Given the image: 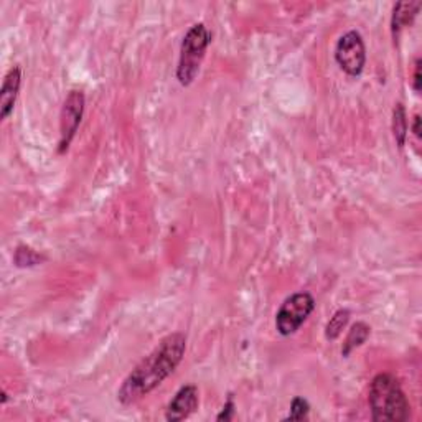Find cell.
Segmentation results:
<instances>
[{
	"label": "cell",
	"mask_w": 422,
	"mask_h": 422,
	"mask_svg": "<svg viewBox=\"0 0 422 422\" xmlns=\"http://www.w3.org/2000/svg\"><path fill=\"white\" fill-rule=\"evenodd\" d=\"M187 350V336L172 334L165 336L154 352L147 354L124 380L118 391V399L124 406H131L147 396L177 370Z\"/></svg>",
	"instance_id": "cell-1"
},
{
	"label": "cell",
	"mask_w": 422,
	"mask_h": 422,
	"mask_svg": "<svg viewBox=\"0 0 422 422\" xmlns=\"http://www.w3.org/2000/svg\"><path fill=\"white\" fill-rule=\"evenodd\" d=\"M368 403L371 419L376 422H404L411 416V404L406 393L396 376L389 373H380L373 378Z\"/></svg>",
	"instance_id": "cell-2"
},
{
	"label": "cell",
	"mask_w": 422,
	"mask_h": 422,
	"mask_svg": "<svg viewBox=\"0 0 422 422\" xmlns=\"http://www.w3.org/2000/svg\"><path fill=\"white\" fill-rule=\"evenodd\" d=\"M210 42L211 33L205 24H195L187 31L180 47V60L177 66V79L182 86H190L195 81Z\"/></svg>",
	"instance_id": "cell-3"
},
{
	"label": "cell",
	"mask_w": 422,
	"mask_h": 422,
	"mask_svg": "<svg viewBox=\"0 0 422 422\" xmlns=\"http://www.w3.org/2000/svg\"><path fill=\"white\" fill-rule=\"evenodd\" d=\"M315 311V299L308 292H297L284 300L276 315V330L282 336H290L304 325Z\"/></svg>",
	"instance_id": "cell-4"
},
{
	"label": "cell",
	"mask_w": 422,
	"mask_h": 422,
	"mask_svg": "<svg viewBox=\"0 0 422 422\" xmlns=\"http://www.w3.org/2000/svg\"><path fill=\"white\" fill-rule=\"evenodd\" d=\"M335 61L350 76L363 73L366 65V48L358 31L350 30L340 37L335 47Z\"/></svg>",
	"instance_id": "cell-5"
},
{
	"label": "cell",
	"mask_w": 422,
	"mask_h": 422,
	"mask_svg": "<svg viewBox=\"0 0 422 422\" xmlns=\"http://www.w3.org/2000/svg\"><path fill=\"white\" fill-rule=\"evenodd\" d=\"M84 93L73 89L68 93L65 102H63L60 114V143H58V152L65 154L68 150L71 141H73L78 127L83 119L84 112Z\"/></svg>",
	"instance_id": "cell-6"
},
{
	"label": "cell",
	"mask_w": 422,
	"mask_h": 422,
	"mask_svg": "<svg viewBox=\"0 0 422 422\" xmlns=\"http://www.w3.org/2000/svg\"><path fill=\"white\" fill-rule=\"evenodd\" d=\"M198 407V388L193 384H185L178 389L165 411V419L169 422H178L190 417Z\"/></svg>",
	"instance_id": "cell-7"
},
{
	"label": "cell",
	"mask_w": 422,
	"mask_h": 422,
	"mask_svg": "<svg viewBox=\"0 0 422 422\" xmlns=\"http://www.w3.org/2000/svg\"><path fill=\"white\" fill-rule=\"evenodd\" d=\"M20 84L22 70L20 66H13V68L8 70L6 79L2 83V89H0V119L2 120H6L12 114L20 91Z\"/></svg>",
	"instance_id": "cell-8"
},
{
	"label": "cell",
	"mask_w": 422,
	"mask_h": 422,
	"mask_svg": "<svg viewBox=\"0 0 422 422\" xmlns=\"http://www.w3.org/2000/svg\"><path fill=\"white\" fill-rule=\"evenodd\" d=\"M419 8H421L419 2H416V3L399 2V3H396V7H394V12H393V22H391L394 38L398 37L399 31H401L404 26L411 25L412 22H414L417 12H419Z\"/></svg>",
	"instance_id": "cell-9"
},
{
	"label": "cell",
	"mask_w": 422,
	"mask_h": 422,
	"mask_svg": "<svg viewBox=\"0 0 422 422\" xmlns=\"http://www.w3.org/2000/svg\"><path fill=\"white\" fill-rule=\"evenodd\" d=\"M370 334H371L370 325H366L365 322L353 323L352 329H350V331H348L347 338H345V342H343V347H342V354H343V357L347 358L348 354L352 353L354 348L361 347V345L365 343L366 340H368V336H370Z\"/></svg>",
	"instance_id": "cell-10"
},
{
	"label": "cell",
	"mask_w": 422,
	"mask_h": 422,
	"mask_svg": "<svg viewBox=\"0 0 422 422\" xmlns=\"http://www.w3.org/2000/svg\"><path fill=\"white\" fill-rule=\"evenodd\" d=\"M393 134L394 139H396L399 149H403L407 137V116H406V109H404L401 102H398L393 111Z\"/></svg>",
	"instance_id": "cell-11"
},
{
	"label": "cell",
	"mask_w": 422,
	"mask_h": 422,
	"mask_svg": "<svg viewBox=\"0 0 422 422\" xmlns=\"http://www.w3.org/2000/svg\"><path fill=\"white\" fill-rule=\"evenodd\" d=\"M45 261V256L38 254L37 251L29 248V246H19L13 254V263L17 267H33Z\"/></svg>",
	"instance_id": "cell-12"
},
{
	"label": "cell",
	"mask_w": 422,
	"mask_h": 422,
	"mask_svg": "<svg viewBox=\"0 0 422 422\" xmlns=\"http://www.w3.org/2000/svg\"><path fill=\"white\" fill-rule=\"evenodd\" d=\"M350 322V311L347 308H342V311L335 312L334 317L330 318V322L327 323L325 327V336L327 340H336L342 331L345 330V327L348 325Z\"/></svg>",
	"instance_id": "cell-13"
},
{
	"label": "cell",
	"mask_w": 422,
	"mask_h": 422,
	"mask_svg": "<svg viewBox=\"0 0 422 422\" xmlns=\"http://www.w3.org/2000/svg\"><path fill=\"white\" fill-rule=\"evenodd\" d=\"M308 412H311V404L304 398H294L290 404V412L286 421H307Z\"/></svg>",
	"instance_id": "cell-14"
},
{
	"label": "cell",
	"mask_w": 422,
	"mask_h": 422,
	"mask_svg": "<svg viewBox=\"0 0 422 422\" xmlns=\"http://www.w3.org/2000/svg\"><path fill=\"white\" fill-rule=\"evenodd\" d=\"M235 409H236V404H235V401H233V396H230L228 398V401L224 403L221 412L217 416V421H219V422L231 421L233 417H235Z\"/></svg>",
	"instance_id": "cell-15"
},
{
	"label": "cell",
	"mask_w": 422,
	"mask_h": 422,
	"mask_svg": "<svg viewBox=\"0 0 422 422\" xmlns=\"http://www.w3.org/2000/svg\"><path fill=\"white\" fill-rule=\"evenodd\" d=\"M414 91H421V60H416V70H414Z\"/></svg>",
	"instance_id": "cell-16"
},
{
	"label": "cell",
	"mask_w": 422,
	"mask_h": 422,
	"mask_svg": "<svg viewBox=\"0 0 422 422\" xmlns=\"http://www.w3.org/2000/svg\"><path fill=\"white\" fill-rule=\"evenodd\" d=\"M412 131H414L416 137H421V118H419V116H416V118H414V124H412Z\"/></svg>",
	"instance_id": "cell-17"
},
{
	"label": "cell",
	"mask_w": 422,
	"mask_h": 422,
	"mask_svg": "<svg viewBox=\"0 0 422 422\" xmlns=\"http://www.w3.org/2000/svg\"><path fill=\"white\" fill-rule=\"evenodd\" d=\"M8 401V394L6 391H2V404H6Z\"/></svg>",
	"instance_id": "cell-18"
}]
</instances>
